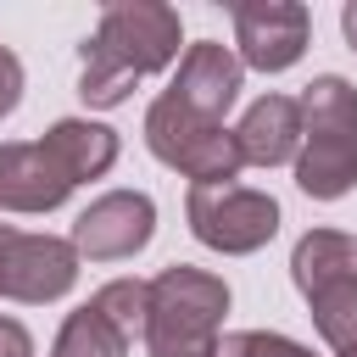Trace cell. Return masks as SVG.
Returning <instances> with one entry per match:
<instances>
[{
  "instance_id": "6da1fadb",
  "label": "cell",
  "mask_w": 357,
  "mask_h": 357,
  "mask_svg": "<svg viewBox=\"0 0 357 357\" xmlns=\"http://www.w3.org/2000/svg\"><path fill=\"white\" fill-rule=\"evenodd\" d=\"M145 145L162 167L184 173L190 184H234L240 167H245L240 145H234V128L184 112L173 95H156L145 106Z\"/></svg>"
},
{
  "instance_id": "7a4b0ae2",
  "label": "cell",
  "mask_w": 357,
  "mask_h": 357,
  "mask_svg": "<svg viewBox=\"0 0 357 357\" xmlns=\"http://www.w3.org/2000/svg\"><path fill=\"white\" fill-rule=\"evenodd\" d=\"M184 218H190V234L223 257H251L279 234V201L240 178L234 184H190Z\"/></svg>"
},
{
  "instance_id": "3957f363",
  "label": "cell",
  "mask_w": 357,
  "mask_h": 357,
  "mask_svg": "<svg viewBox=\"0 0 357 357\" xmlns=\"http://www.w3.org/2000/svg\"><path fill=\"white\" fill-rule=\"evenodd\" d=\"M89 39L100 50H112L134 78H151L178 61L184 28H178V11L162 0H112V6H100V22Z\"/></svg>"
},
{
  "instance_id": "277c9868",
  "label": "cell",
  "mask_w": 357,
  "mask_h": 357,
  "mask_svg": "<svg viewBox=\"0 0 357 357\" xmlns=\"http://www.w3.org/2000/svg\"><path fill=\"white\" fill-rule=\"evenodd\" d=\"M151 234H156V201L145 190H106L73 218L67 240H73L78 262L84 257L89 262H128L151 245Z\"/></svg>"
},
{
  "instance_id": "5b68a950",
  "label": "cell",
  "mask_w": 357,
  "mask_h": 357,
  "mask_svg": "<svg viewBox=\"0 0 357 357\" xmlns=\"http://www.w3.org/2000/svg\"><path fill=\"white\" fill-rule=\"evenodd\" d=\"M312 11L301 0H240L234 6V56L257 73H290L307 56Z\"/></svg>"
},
{
  "instance_id": "8992f818",
  "label": "cell",
  "mask_w": 357,
  "mask_h": 357,
  "mask_svg": "<svg viewBox=\"0 0 357 357\" xmlns=\"http://www.w3.org/2000/svg\"><path fill=\"white\" fill-rule=\"evenodd\" d=\"M78 284V251L61 234H6L0 251V301H22V307H45L61 301Z\"/></svg>"
},
{
  "instance_id": "52a82bcc",
  "label": "cell",
  "mask_w": 357,
  "mask_h": 357,
  "mask_svg": "<svg viewBox=\"0 0 357 357\" xmlns=\"http://www.w3.org/2000/svg\"><path fill=\"white\" fill-rule=\"evenodd\" d=\"M240 84H245V67L234 56V45H218V39H195L184 45L178 56V73H173V100L206 123H223V112L240 100Z\"/></svg>"
},
{
  "instance_id": "ba28073f",
  "label": "cell",
  "mask_w": 357,
  "mask_h": 357,
  "mask_svg": "<svg viewBox=\"0 0 357 357\" xmlns=\"http://www.w3.org/2000/svg\"><path fill=\"white\" fill-rule=\"evenodd\" d=\"M73 195L67 173L39 151V139H6L0 145V212L45 218Z\"/></svg>"
},
{
  "instance_id": "9c48e42d",
  "label": "cell",
  "mask_w": 357,
  "mask_h": 357,
  "mask_svg": "<svg viewBox=\"0 0 357 357\" xmlns=\"http://www.w3.org/2000/svg\"><path fill=\"white\" fill-rule=\"evenodd\" d=\"M234 145L245 167H284L301 151V112L296 95H257L234 123Z\"/></svg>"
},
{
  "instance_id": "30bf717a",
  "label": "cell",
  "mask_w": 357,
  "mask_h": 357,
  "mask_svg": "<svg viewBox=\"0 0 357 357\" xmlns=\"http://www.w3.org/2000/svg\"><path fill=\"white\" fill-rule=\"evenodd\" d=\"M39 151H45V156L67 173V184L78 190V184L106 178V173L117 167L123 139H117V128H106V123H95V117H56V123L39 134Z\"/></svg>"
},
{
  "instance_id": "8fae6325",
  "label": "cell",
  "mask_w": 357,
  "mask_h": 357,
  "mask_svg": "<svg viewBox=\"0 0 357 357\" xmlns=\"http://www.w3.org/2000/svg\"><path fill=\"white\" fill-rule=\"evenodd\" d=\"M290 167H296V190L307 201H340L357 190V139L307 134Z\"/></svg>"
},
{
  "instance_id": "7c38bea8",
  "label": "cell",
  "mask_w": 357,
  "mask_h": 357,
  "mask_svg": "<svg viewBox=\"0 0 357 357\" xmlns=\"http://www.w3.org/2000/svg\"><path fill=\"white\" fill-rule=\"evenodd\" d=\"M151 301L156 307H173V312H190L201 324H218L223 329V312H229V284L212 273V268H190V262H173L151 279Z\"/></svg>"
},
{
  "instance_id": "4fadbf2b",
  "label": "cell",
  "mask_w": 357,
  "mask_h": 357,
  "mask_svg": "<svg viewBox=\"0 0 357 357\" xmlns=\"http://www.w3.org/2000/svg\"><path fill=\"white\" fill-rule=\"evenodd\" d=\"M290 279L296 290H318L329 279H357V234L346 229H307L290 251Z\"/></svg>"
},
{
  "instance_id": "5bb4252c",
  "label": "cell",
  "mask_w": 357,
  "mask_h": 357,
  "mask_svg": "<svg viewBox=\"0 0 357 357\" xmlns=\"http://www.w3.org/2000/svg\"><path fill=\"white\" fill-rule=\"evenodd\" d=\"M296 112H301V139H307V134L357 139V89H351L340 73H318V78L296 95Z\"/></svg>"
},
{
  "instance_id": "9a60e30c",
  "label": "cell",
  "mask_w": 357,
  "mask_h": 357,
  "mask_svg": "<svg viewBox=\"0 0 357 357\" xmlns=\"http://www.w3.org/2000/svg\"><path fill=\"white\" fill-rule=\"evenodd\" d=\"M139 346H145V357H218V324H201L190 312H173V307L151 301Z\"/></svg>"
},
{
  "instance_id": "2e32d148",
  "label": "cell",
  "mask_w": 357,
  "mask_h": 357,
  "mask_svg": "<svg viewBox=\"0 0 357 357\" xmlns=\"http://www.w3.org/2000/svg\"><path fill=\"white\" fill-rule=\"evenodd\" d=\"M128 335H117V324L95 307V301H84V307H73L67 318H61V329H56V340H50V357H128Z\"/></svg>"
},
{
  "instance_id": "e0dca14e",
  "label": "cell",
  "mask_w": 357,
  "mask_h": 357,
  "mask_svg": "<svg viewBox=\"0 0 357 357\" xmlns=\"http://www.w3.org/2000/svg\"><path fill=\"white\" fill-rule=\"evenodd\" d=\"M307 318L329 351H357V279H329L307 290Z\"/></svg>"
},
{
  "instance_id": "ac0fdd59",
  "label": "cell",
  "mask_w": 357,
  "mask_h": 357,
  "mask_svg": "<svg viewBox=\"0 0 357 357\" xmlns=\"http://www.w3.org/2000/svg\"><path fill=\"white\" fill-rule=\"evenodd\" d=\"M78 56H84V73H78V95H84V106L89 112H112V106H123L128 95H134V73L112 56V50H100L95 39H84L78 45Z\"/></svg>"
},
{
  "instance_id": "d6986e66",
  "label": "cell",
  "mask_w": 357,
  "mask_h": 357,
  "mask_svg": "<svg viewBox=\"0 0 357 357\" xmlns=\"http://www.w3.org/2000/svg\"><path fill=\"white\" fill-rule=\"evenodd\" d=\"M89 301L117 324V335L139 340L145 335V318H151V279H106Z\"/></svg>"
},
{
  "instance_id": "ffe728a7",
  "label": "cell",
  "mask_w": 357,
  "mask_h": 357,
  "mask_svg": "<svg viewBox=\"0 0 357 357\" xmlns=\"http://www.w3.org/2000/svg\"><path fill=\"white\" fill-rule=\"evenodd\" d=\"M218 357H312V346L273 329H234V335H218Z\"/></svg>"
},
{
  "instance_id": "44dd1931",
  "label": "cell",
  "mask_w": 357,
  "mask_h": 357,
  "mask_svg": "<svg viewBox=\"0 0 357 357\" xmlns=\"http://www.w3.org/2000/svg\"><path fill=\"white\" fill-rule=\"evenodd\" d=\"M17 100H22V61H17V50L0 45V117H11Z\"/></svg>"
},
{
  "instance_id": "7402d4cb",
  "label": "cell",
  "mask_w": 357,
  "mask_h": 357,
  "mask_svg": "<svg viewBox=\"0 0 357 357\" xmlns=\"http://www.w3.org/2000/svg\"><path fill=\"white\" fill-rule=\"evenodd\" d=\"M0 357H33V335L6 312H0Z\"/></svg>"
},
{
  "instance_id": "603a6c76",
  "label": "cell",
  "mask_w": 357,
  "mask_h": 357,
  "mask_svg": "<svg viewBox=\"0 0 357 357\" xmlns=\"http://www.w3.org/2000/svg\"><path fill=\"white\" fill-rule=\"evenodd\" d=\"M340 33H346V45L357 50V0H346V6H340Z\"/></svg>"
},
{
  "instance_id": "cb8c5ba5",
  "label": "cell",
  "mask_w": 357,
  "mask_h": 357,
  "mask_svg": "<svg viewBox=\"0 0 357 357\" xmlns=\"http://www.w3.org/2000/svg\"><path fill=\"white\" fill-rule=\"evenodd\" d=\"M6 234H11V223H0V251H6Z\"/></svg>"
},
{
  "instance_id": "d4e9b609",
  "label": "cell",
  "mask_w": 357,
  "mask_h": 357,
  "mask_svg": "<svg viewBox=\"0 0 357 357\" xmlns=\"http://www.w3.org/2000/svg\"><path fill=\"white\" fill-rule=\"evenodd\" d=\"M335 357H357V351H335Z\"/></svg>"
}]
</instances>
